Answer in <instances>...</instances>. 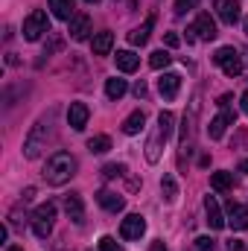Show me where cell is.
I'll list each match as a JSON object with an SVG mask.
<instances>
[{
	"mask_svg": "<svg viewBox=\"0 0 248 251\" xmlns=\"http://www.w3.org/2000/svg\"><path fill=\"white\" fill-rule=\"evenodd\" d=\"M53 120H56V111H47L44 117H38V123L29 128L26 140H24V158H38L41 149H47V140L53 134Z\"/></svg>",
	"mask_w": 248,
	"mask_h": 251,
	"instance_id": "1",
	"label": "cell"
},
{
	"mask_svg": "<svg viewBox=\"0 0 248 251\" xmlns=\"http://www.w3.org/2000/svg\"><path fill=\"white\" fill-rule=\"evenodd\" d=\"M73 176H76V158H73L70 152H56V155L47 161V167H44V178H47V184H53V187L67 184Z\"/></svg>",
	"mask_w": 248,
	"mask_h": 251,
	"instance_id": "2",
	"label": "cell"
},
{
	"mask_svg": "<svg viewBox=\"0 0 248 251\" xmlns=\"http://www.w3.org/2000/svg\"><path fill=\"white\" fill-rule=\"evenodd\" d=\"M173 123H175L173 111H161V114H158V126H155V131H152V137H149V143H146V161H149V164H158V161H161V149H164V143H167L170 134H173Z\"/></svg>",
	"mask_w": 248,
	"mask_h": 251,
	"instance_id": "3",
	"label": "cell"
},
{
	"mask_svg": "<svg viewBox=\"0 0 248 251\" xmlns=\"http://www.w3.org/2000/svg\"><path fill=\"white\" fill-rule=\"evenodd\" d=\"M53 222H56V204L53 201H44L32 210V231L38 240H47L50 231H53Z\"/></svg>",
	"mask_w": 248,
	"mask_h": 251,
	"instance_id": "4",
	"label": "cell"
},
{
	"mask_svg": "<svg viewBox=\"0 0 248 251\" xmlns=\"http://www.w3.org/2000/svg\"><path fill=\"white\" fill-rule=\"evenodd\" d=\"M196 117H198V94L190 102V114H184V120H181V158L193 152V143H196Z\"/></svg>",
	"mask_w": 248,
	"mask_h": 251,
	"instance_id": "5",
	"label": "cell"
},
{
	"mask_svg": "<svg viewBox=\"0 0 248 251\" xmlns=\"http://www.w3.org/2000/svg\"><path fill=\"white\" fill-rule=\"evenodd\" d=\"M44 32H50V18H47V12H41V9H32V12L24 18V38H26V41H38Z\"/></svg>",
	"mask_w": 248,
	"mask_h": 251,
	"instance_id": "6",
	"label": "cell"
},
{
	"mask_svg": "<svg viewBox=\"0 0 248 251\" xmlns=\"http://www.w3.org/2000/svg\"><path fill=\"white\" fill-rule=\"evenodd\" d=\"M213 64H219L222 73L231 76V79H237V76L243 73V59H240V53H237L234 47H219V50L213 53Z\"/></svg>",
	"mask_w": 248,
	"mask_h": 251,
	"instance_id": "7",
	"label": "cell"
},
{
	"mask_svg": "<svg viewBox=\"0 0 248 251\" xmlns=\"http://www.w3.org/2000/svg\"><path fill=\"white\" fill-rule=\"evenodd\" d=\"M190 29H193V35H196V38H201V41H213V38L219 35V29H216V21H213L207 12H198L196 24H193Z\"/></svg>",
	"mask_w": 248,
	"mask_h": 251,
	"instance_id": "8",
	"label": "cell"
},
{
	"mask_svg": "<svg viewBox=\"0 0 248 251\" xmlns=\"http://www.w3.org/2000/svg\"><path fill=\"white\" fill-rule=\"evenodd\" d=\"M143 234H146V219H143L140 213L125 216L123 225H120V237H123V240H140Z\"/></svg>",
	"mask_w": 248,
	"mask_h": 251,
	"instance_id": "9",
	"label": "cell"
},
{
	"mask_svg": "<svg viewBox=\"0 0 248 251\" xmlns=\"http://www.w3.org/2000/svg\"><path fill=\"white\" fill-rule=\"evenodd\" d=\"M213 9H216V15H219V21L222 24H237L240 21V0H213Z\"/></svg>",
	"mask_w": 248,
	"mask_h": 251,
	"instance_id": "10",
	"label": "cell"
},
{
	"mask_svg": "<svg viewBox=\"0 0 248 251\" xmlns=\"http://www.w3.org/2000/svg\"><path fill=\"white\" fill-rule=\"evenodd\" d=\"M64 210H67V219L73 225H82L85 222V204H82V196L79 193H67L64 196Z\"/></svg>",
	"mask_w": 248,
	"mask_h": 251,
	"instance_id": "11",
	"label": "cell"
},
{
	"mask_svg": "<svg viewBox=\"0 0 248 251\" xmlns=\"http://www.w3.org/2000/svg\"><path fill=\"white\" fill-rule=\"evenodd\" d=\"M91 32V15L88 12H76L73 21H70V38L73 41H85Z\"/></svg>",
	"mask_w": 248,
	"mask_h": 251,
	"instance_id": "12",
	"label": "cell"
},
{
	"mask_svg": "<svg viewBox=\"0 0 248 251\" xmlns=\"http://www.w3.org/2000/svg\"><path fill=\"white\" fill-rule=\"evenodd\" d=\"M228 225L234 231H246L248 228V210L243 204H237L234 199H228Z\"/></svg>",
	"mask_w": 248,
	"mask_h": 251,
	"instance_id": "13",
	"label": "cell"
},
{
	"mask_svg": "<svg viewBox=\"0 0 248 251\" xmlns=\"http://www.w3.org/2000/svg\"><path fill=\"white\" fill-rule=\"evenodd\" d=\"M178 88H181V76L178 73H164L158 79V91H161L164 100H175L178 97Z\"/></svg>",
	"mask_w": 248,
	"mask_h": 251,
	"instance_id": "14",
	"label": "cell"
},
{
	"mask_svg": "<svg viewBox=\"0 0 248 251\" xmlns=\"http://www.w3.org/2000/svg\"><path fill=\"white\" fill-rule=\"evenodd\" d=\"M204 213H207V225L213 228V231H219V228H225V216H222V210H219V201L213 199V196H204Z\"/></svg>",
	"mask_w": 248,
	"mask_h": 251,
	"instance_id": "15",
	"label": "cell"
},
{
	"mask_svg": "<svg viewBox=\"0 0 248 251\" xmlns=\"http://www.w3.org/2000/svg\"><path fill=\"white\" fill-rule=\"evenodd\" d=\"M88 117H91V111H88L85 102H73L67 108V123H70V128H76V131H82L88 126Z\"/></svg>",
	"mask_w": 248,
	"mask_h": 251,
	"instance_id": "16",
	"label": "cell"
},
{
	"mask_svg": "<svg viewBox=\"0 0 248 251\" xmlns=\"http://www.w3.org/2000/svg\"><path fill=\"white\" fill-rule=\"evenodd\" d=\"M234 120H237V114H234L231 108H222V114H219L216 120H210V126H207L210 137H213V140H219V137L225 134V128H228V126L234 123Z\"/></svg>",
	"mask_w": 248,
	"mask_h": 251,
	"instance_id": "17",
	"label": "cell"
},
{
	"mask_svg": "<svg viewBox=\"0 0 248 251\" xmlns=\"http://www.w3.org/2000/svg\"><path fill=\"white\" fill-rule=\"evenodd\" d=\"M97 201H99L105 210H111V213H120L125 207V199L120 193H111V190H99V193H97Z\"/></svg>",
	"mask_w": 248,
	"mask_h": 251,
	"instance_id": "18",
	"label": "cell"
},
{
	"mask_svg": "<svg viewBox=\"0 0 248 251\" xmlns=\"http://www.w3.org/2000/svg\"><path fill=\"white\" fill-rule=\"evenodd\" d=\"M152 26H155V15H149L137 29H131V32H128V41H131L134 47H143V44L149 41V35H152Z\"/></svg>",
	"mask_w": 248,
	"mask_h": 251,
	"instance_id": "19",
	"label": "cell"
},
{
	"mask_svg": "<svg viewBox=\"0 0 248 251\" xmlns=\"http://www.w3.org/2000/svg\"><path fill=\"white\" fill-rule=\"evenodd\" d=\"M111 47H114V32H97L94 35V41H91V50H94V56H108L111 53Z\"/></svg>",
	"mask_w": 248,
	"mask_h": 251,
	"instance_id": "20",
	"label": "cell"
},
{
	"mask_svg": "<svg viewBox=\"0 0 248 251\" xmlns=\"http://www.w3.org/2000/svg\"><path fill=\"white\" fill-rule=\"evenodd\" d=\"M114 62H117V70H123V73H134V70L140 67V56L131 53V50H117Z\"/></svg>",
	"mask_w": 248,
	"mask_h": 251,
	"instance_id": "21",
	"label": "cell"
},
{
	"mask_svg": "<svg viewBox=\"0 0 248 251\" xmlns=\"http://www.w3.org/2000/svg\"><path fill=\"white\" fill-rule=\"evenodd\" d=\"M47 3H50L53 15H56L59 21H73V15H76V6H73V0H47Z\"/></svg>",
	"mask_w": 248,
	"mask_h": 251,
	"instance_id": "22",
	"label": "cell"
},
{
	"mask_svg": "<svg viewBox=\"0 0 248 251\" xmlns=\"http://www.w3.org/2000/svg\"><path fill=\"white\" fill-rule=\"evenodd\" d=\"M210 187L216 190V193L234 190V173H213V176H210Z\"/></svg>",
	"mask_w": 248,
	"mask_h": 251,
	"instance_id": "23",
	"label": "cell"
},
{
	"mask_svg": "<svg viewBox=\"0 0 248 251\" xmlns=\"http://www.w3.org/2000/svg\"><path fill=\"white\" fill-rule=\"evenodd\" d=\"M143 123H146V114H143V111H134V114H128L123 120V131L125 134H137V131L143 128Z\"/></svg>",
	"mask_w": 248,
	"mask_h": 251,
	"instance_id": "24",
	"label": "cell"
},
{
	"mask_svg": "<svg viewBox=\"0 0 248 251\" xmlns=\"http://www.w3.org/2000/svg\"><path fill=\"white\" fill-rule=\"evenodd\" d=\"M125 91H128L125 79H117V76H114V79H108V82H105V94H108V100H120Z\"/></svg>",
	"mask_w": 248,
	"mask_h": 251,
	"instance_id": "25",
	"label": "cell"
},
{
	"mask_svg": "<svg viewBox=\"0 0 248 251\" xmlns=\"http://www.w3.org/2000/svg\"><path fill=\"white\" fill-rule=\"evenodd\" d=\"M88 149H91L94 155H102V152L111 149V137H108V134H94V137L88 140Z\"/></svg>",
	"mask_w": 248,
	"mask_h": 251,
	"instance_id": "26",
	"label": "cell"
},
{
	"mask_svg": "<svg viewBox=\"0 0 248 251\" xmlns=\"http://www.w3.org/2000/svg\"><path fill=\"white\" fill-rule=\"evenodd\" d=\"M161 193H164L167 201H175V199H178V184H175V178H173L170 173L161 178Z\"/></svg>",
	"mask_w": 248,
	"mask_h": 251,
	"instance_id": "27",
	"label": "cell"
},
{
	"mask_svg": "<svg viewBox=\"0 0 248 251\" xmlns=\"http://www.w3.org/2000/svg\"><path fill=\"white\" fill-rule=\"evenodd\" d=\"M170 62H173V56H170L167 50H155V53L149 56V64H152L155 70H164V67H167Z\"/></svg>",
	"mask_w": 248,
	"mask_h": 251,
	"instance_id": "28",
	"label": "cell"
},
{
	"mask_svg": "<svg viewBox=\"0 0 248 251\" xmlns=\"http://www.w3.org/2000/svg\"><path fill=\"white\" fill-rule=\"evenodd\" d=\"M102 176L105 178H120V176H125V167L123 164H105L102 167Z\"/></svg>",
	"mask_w": 248,
	"mask_h": 251,
	"instance_id": "29",
	"label": "cell"
},
{
	"mask_svg": "<svg viewBox=\"0 0 248 251\" xmlns=\"http://www.w3.org/2000/svg\"><path fill=\"white\" fill-rule=\"evenodd\" d=\"M62 44H64V38H62V35H53V38H50V44L44 47V56H53L56 50H62Z\"/></svg>",
	"mask_w": 248,
	"mask_h": 251,
	"instance_id": "30",
	"label": "cell"
},
{
	"mask_svg": "<svg viewBox=\"0 0 248 251\" xmlns=\"http://www.w3.org/2000/svg\"><path fill=\"white\" fill-rule=\"evenodd\" d=\"M99 251H123V249H120V243L114 237H102L99 240Z\"/></svg>",
	"mask_w": 248,
	"mask_h": 251,
	"instance_id": "31",
	"label": "cell"
},
{
	"mask_svg": "<svg viewBox=\"0 0 248 251\" xmlns=\"http://www.w3.org/2000/svg\"><path fill=\"white\" fill-rule=\"evenodd\" d=\"M196 249L198 251H216V243H213L210 237H198V240H196Z\"/></svg>",
	"mask_w": 248,
	"mask_h": 251,
	"instance_id": "32",
	"label": "cell"
},
{
	"mask_svg": "<svg viewBox=\"0 0 248 251\" xmlns=\"http://www.w3.org/2000/svg\"><path fill=\"white\" fill-rule=\"evenodd\" d=\"M196 3H198V0H178V3H175V15H184L187 9H193Z\"/></svg>",
	"mask_w": 248,
	"mask_h": 251,
	"instance_id": "33",
	"label": "cell"
},
{
	"mask_svg": "<svg viewBox=\"0 0 248 251\" xmlns=\"http://www.w3.org/2000/svg\"><path fill=\"white\" fill-rule=\"evenodd\" d=\"M146 94H149V88H146V82L140 79V82L134 85V97H137V100H146Z\"/></svg>",
	"mask_w": 248,
	"mask_h": 251,
	"instance_id": "34",
	"label": "cell"
},
{
	"mask_svg": "<svg viewBox=\"0 0 248 251\" xmlns=\"http://www.w3.org/2000/svg\"><path fill=\"white\" fill-rule=\"evenodd\" d=\"M164 44H167V47H178V44H181V38H178L175 32H167V35H164Z\"/></svg>",
	"mask_w": 248,
	"mask_h": 251,
	"instance_id": "35",
	"label": "cell"
},
{
	"mask_svg": "<svg viewBox=\"0 0 248 251\" xmlns=\"http://www.w3.org/2000/svg\"><path fill=\"white\" fill-rule=\"evenodd\" d=\"M228 251H246V243L243 240H231L228 243Z\"/></svg>",
	"mask_w": 248,
	"mask_h": 251,
	"instance_id": "36",
	"label": "cell"
},
{
	"mask_svg": "<svg viewBox=\"0 0 248 251\" xmlns=\"http://www.w3.org/2000/svg\"><path fill=\"white\" fill-rule=\"evenodd\" d=\"M32 196H35V187H26V190H24V201H32Z\"/></svg>",
	"mask_w": 248,
	"mask_h": 251,
	"instance_id": "37",
	"label": "cell"
},
{
	"mask_svg": "<svg viewBox=\"0 0 248 251\" xmlns=\"http://www.w3.org/2000/svg\"><path fill=\"white\" fill-rule=\"evenodd\" d=\"M149 251H167V246H164V243L158 240V243H152V246H149Z\"/></svg>",
	"mask_w": 248,
	"mask_h": 251,
	"instance_id": "38",
	"label": "cell"
},
{
	"mask_svg": "<svg viewBox=\"0 0 248 251\" xmlns=\"http://www.w3.org/2000/svg\"><path fill=\"white\" fill-rule=\"evenodd\" d=\"M243 111H246V114H248V91H246V94H243Z\"/></svg>",
	"mask_w": 248,
	"mask_h": 251,
	"instance_id": "39",
	"label": "cell"
},
{
	"mask_svg": "<svg viewBox=\"0 0 248 251\" xmlns=\"http://www.w3.org/2000/svg\"><path fill=\"white\" fill-rule=\"evenodd\" d=\"M240 170H243V173H248V158L243 161V164H240Z\"/></svg>",
	"mask_w": 248,
	"mask_h": 251,
	"instance_id": "40",
	"label": "cell"
},
{
	"mask_svg": "<svg viewBox=\"0 0 248 251\" xmlns=\"http://www.w3.org/2000/svg\"><path fill=\"white\" fill-rule=\"evenodd\" d=\"M6 251H24V249H21V246H9Z\"/></svg>",
	"mask_w": 248,
	"mask_h": 251,
	"instance_id": "41",
	"label": "cell"
},
{
	"mask_svg": "<svg viewBox=\"0 0 248 251\" xmlns=\"http://www.w3.org/2000/svg\"><path fill=\"white\" fill-rule=\"evenodd\" d=\"M246 35H248V21H246Z\"/></svg>",
	"mask_w": 248,
	"mask_h": 251,
	"instance_id": "42",
	"label": "cell"
},
{
	"mask_svg": "<svg viewBox=\"0 0 248 251\" xmlns=\"http://www.w3.org/2000/svg\"><path fill=\"white\" fill-rule=\"evenodd\" d=\"M88 3H99V0H88Z\"/></svg>",
	"mask_w": 248,
	"mask_h": 251,
	"instance_id": "43",
	"label": "cell"
}]
</instances>
